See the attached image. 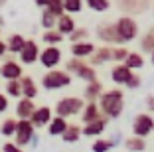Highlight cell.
<instances>
[{
	"instance_id": "cell-1",
	"label": "cell",
	"mask_w": 154,
	"mask_h": 152,
	"mask_svg": "<svg viewBox=\"0 0 154 152\" xmlns=\"http://www.w3.org/2000/svg\"><path fill=\"white\" fill-rule=\"evenodd\" d=\"M97 105H99L101 115H105L107 119H119L125 111V93L119 87L103 91L101 97L97 99Z\"/></svg>"
},
{
	"instance_id": "cell-2",
	"label": "cell",
	"mask_w": 154,
	"mask_h": 152,
	"mask_svg": "<svg viewBox=\"0 0 154 152\" xmlns=\"http://www.w3.org/2000/svg\"><path fill=\"white\" fill-rule=\"evenodd\" d=\"M115 32H117L119 40H121V45H125V44H128V42L138 38L140 28H138V22H136L132 16L125 14V16H121V18L115 22Z\"/></svg>"
},
{
	"instance_id": "cell-3",
	"label": "cell",
	"mask_w": 154,
	"mask_h": 152,
	"mask_svg": "<svg viewBox=\"0 0 154 152\" xmlns=\"http://www.w3.org/2000/svg\"><path fill=\"white\" fill-rule=\"evenodd\" d=\"M42 87L45 91H57L63 87L71 85V73H67L65 69H48L40 79Z\"/></svg>"
},
{
	"instance_id": "cell-4",
	"label": "cell",
	"mask_w": 154,
	"mask_h": 152,
	"mask_svg": "<svg viewBox=\"0 0 154 152\" xmlns=\"http://www.w3.org/2000/svg\"><path fill=\"white\" fill-rule=\"evenodd\" d=\"M83 107H85L83 97L67 95V97H61L57 103H55V115H57V116H63V119H69V116L81 115Z\"/></svg>"
},
{
	"instance_id": "cell-5",
	"label": "cell",
	"mask_w": 154,
	"mask_h": 152,
	"mask_svg": "<svg viewBox=\"0 0 154 152\" xmlns=\"http://www.w3.org/2000/svg\"><path fill=\"white\" fill-rule=\"evenodd\" d=\"M65 71H67V73H75V75L79 77V79H83L85 83L99 79V77H97V69H95V67L89 65L85 59H79V57L67 59V61H65Z\"/></svg>"
},
{
	"instance_id": "cell-6",
	"label": "cell",
	"mask_w": 154,
	"mask_h": 152,
	"mask_svg": "<svg viewBox=\"0 0 154 152\" xmlns=\"http://www.w3.org/2000/svg\"><path fill=\"white\" fill-rule=\"evenodd\" d=\"M61 59H63V54H61L59 45H45L44 49H40L38 61H40V65L45 67V69H57Z\"/></svg>"
},
{
	"instance_id": "cell-7",
	"label": "cell",
	"mask_w": 154,
	"mask_h": 152,
	"mask_svg": "<svg viewBox=\"0 0 154 152\" xmlns=\"http://www.w3.org/2000/svg\"><path fill=\"white\" fill-rule=\"evenodd\" d=\"M34 134H36V129L28 119H22V121L16 123V130H14V144H18L20 148L28 146V144L34 140Z\"/></svg>"
},
{
	"instance_id": "cell-8",
	"label": "cell",
	"mask_w": 154,
	"mask_h": 152,
	"mask_svg": "<svg viewBox=\"0 0 154 152\" xmlns=\"http://www.w3.org/2000/svg\"><path fill=\"white\" fill-rule=\"evenodd\" d=\"M154 130V119L150 113H140V115L134 116V121H132V132L134 136H148L150 132Z\"/></svg>"
},
{
	"instance_id": "cell-9",
	"label": "cell",
	"mask_w": 154,
	"mask_h": 152,
	"mask_svg": "<svg viewBox=\"0 0 154 152\" xmlns=\"http://www.w3.org/2000/svg\"><path fill=\"white\" fill-rule=\"evenodd\" d=\"M24 75V69H22V63L16 61L12 57H6L0 65V77L4 81H14V79H20Z\"/></svg>"
},
{
	"instance_id": "cell-10",
	"label": "cell",
	"mask_w": 154,
	"mask_h": 152,
	"mask_svg": "<svg viewBox=\"0 0 154 152\" xmlns=\"http://www.w3.org/2000/svg\"><path fill=\"white\" fill-rule=\"evenodd\" d=\"M95 34L101 42H105V45H121V40H119L117 32H115V24L111 22H99Z\"/></svg>"
},
{
	"instance_id": "cell-11",
	"label": "cell",
	"mask_w": 154,
	"mask_h": 152,
	"mask_svg": "<svg viewBox=\"0 0 154 152\" xmlns=\"http://www.w3.org/2000/svg\"><path fill=\"white\" fill-rule=\"evenodd\" d=\"M18 57H20L22 65H34L38 61V57H40V45H38V42L32 40V38L30 40L26 38V44H24L22 51L18 54Z\"/></svg>"
},
{
	"instance_id": "cell-12",
	"label": "cell",
	"mask_w": 154,
	"mask_h": 152,
	"mask_svg": "<svg viewBox=\"0 0 154 152\" xmlns=\"http://www.w3.org/2000/svg\"><path fill=\"white\" fill-rule=\"evenodd\" d=\"M51 116H54V111H51L48 105H42V107L34 109L32 116H30L28 121L34 125V129H42V126H48V123L51 121Z\"/></svg>"
},
{
	"instance_id": "cell-13",
	"label": "cell",
	"mask_w": 154,
	"mask_h": 152,
	"mask_svg": "<svg viewBox=\"0 0 154 152\" xmlns=\"http://www.w3.org/2000/svg\"><path fill=\"white\" fill-rule=\"evenodd\" d=\"M89 65L97 67V65H103L107 61H113V48L111 45H101V48H95V51L85 59Z\"/></svg>"
},
{
	"instance_id": "cell-14",
	"label": "cell",
	"mask_w": 154,
	"mask_h": 152,
	"mask_svg": "<svg viewBox=\"0 0 154 152\" xmlns=\"http://www.w3.org/2000/svg\"><path fill=\"white\" fill-rule=\"evenodd\" d=\"M117 4L122 12L131 16V14H144L150 6V0H117Z\"/></svg>"
},
{
	"instance_id": "cell-15",
	"label": "cell",
	"mask_w": 154,
	"mask_h": 152,
	"mask_svg": "<svg viewBox=\"0 0 154 152\" xmlns=\"http://www.w3.org/2000/svg\"><path fill=\"white\" fill-rule=\"evenodd\" d=\"M134 71H131L125 63H115L113 67H111V81H113L115 85H127L128 79H131V75Z\"/></svg>"
},
{
	"instance_id": "cell-16",
	"label": "cell",
	"mask_w": 154,
	"mask_h": 152,
	"mask_svg": "<svg viewBox=\"0 0 154 152\" xmlns=\"http://www.w3.org/2000/svg\"><path fill=\"white\" fill-rule=\"evenodd\" d=\"M107 125H109V119L103 115L101 119H97V121L83 125V126H81V134H83V136H99V134L105 132Z\"/></svg>"
},
{
	"instance_id": "cell-17",
	"label": "cell",
	"mask_w": 154,
	"mask_h": 152,
	"mask_svg": "<svg viewBox=\"0 0 154 152\" xmlns=\"http://www.w3.org/2000/svg\"><path fill=\"white\" fill-rule=\"evenodd\" d=\"M20 87H22V97L24 99H36L38 95H40V87H38V83L34 81V77L30 75H22L20 77Z\"/></svg>"
},
{
	"instance_id": "cell-18",
	"label": "cell",
	"mask_w": 154,
	"mask_h": 152,
	"mask_svg": "<svg viewBox=\"0 0 154 152\" xmlns=\"http://www.w3.org/2000/svg\"><path fill=\"white\" fill-rule=\"evenodd\" d=\"M103 83H101L99 79L95 81H89L85 85V89H83V101L85 103H97V99L101 97V93H103Z\"/></svg>"
},
{
	"instance_id": "cell-19",
	"label": "cell",
	"mask_w": 154,
	"mask_h": 152,
	"mask_svg": "<svg viewBox=\"0 0 154 152\" xmlns=\"http://www.w3.org/2000/svg\"><path fill=\"white\" fill-rule=\"evenodd\" d=\"M95 48L97 45L93 44V42H77V44H71V55L73 57H79V59H87L89 57L91 54H93V51H95Z\"/></svg>"
},
{
	"instance_id": "cell-20",
	"label": "cell",
	"mask_w": 154,
	"mask_h": 152,
	"mask_svg": "<svg viewBox=\"0 0 154 152\" xmlns=\"http://www.w3.org/2000/svg\"><path fill=\"white\" fill-rule=\"evenodd\" d=\"M75 18H73L71 14H61V16H57V22H55V30L61 34V36H69L73 30H75Z\"/></svg>"
},
{
	"instance_id": "cell-21",
	"label": "cell",
	"mask_w": 154,
	"mask_h": 152,
	"mask_svg": "<svg viewBox=\"0 0 154 152\" xmlns=\"http://www.w3.org/2000/svg\"><path fill=\"white\" fill-rule=\"evenodd\" d=\"M6 44V54H12V55H18L22 51L24 44H26V38L22 34H10L8 38L4 40Z\"/></svg>"
},
{
	"instance_id": "cell-22",
	"label": "cell",
	"mask_w": 154,
	"mask_h": 152,
	"mask_svg": "<svg viewBox=\"0 0 154 152\" xmlns=\"http://www.w3.org/2000/svg\"><path fill=\"white\" fill-rule=\"evenodd\" d=\"M34 109H36V103H34L32 99L20 97L18 103H16V119H18V121H22V119H30L32 113H34Z\"/></svg>"
},
{
	"instance_id": "cell-23",
	"label": "cell",
	"mask_w": 154,
	"mask_h": 152,
	"mask_svg": "<svg viewBox=\"0 0 154 152\" xmlns=\"http://www.w3.org/2000/svg\"><path fill=\"white\" fill-rule=\"evenodd\" d=\"M67 119H63V116H51V121L48 123V132H50V136H61L63 134V130L67 129Z\"/></svg>"
},
{
	"instance_id": "cell-24",
	"label": "cell",
	"mask_w": 154,
	"mask_h": 152,
	"mask_svg": "<svg viewBox=\"0 0 154 152\" xmlns=\"http://www.w3.org/2000/svg\"><path fill=\"white\" fill-rule=\"evenodd\" d=\"M101 111H99V105L97 103H85V107H83L81 111V121L83 125H87V123H93L97 121V119H101Z\"/></svg>"
},
{
	"instance_id": "cell-25",
	"label": "cell",
	"mask_w": 154,
	"mask_h": 152,
	"mask_svg": "<svg viewBox=\"0 0 154 152\" xmlns=\"http://www.w3.org/2000/svg\"><path fill=\"white\" fill-rule=\"evenodd\" d=\"M125 65L131 69V71H136V69H142L144 67V55L140 51H128V55L125 57Z\"/></svg>"
},
{
	"instance_id": "cell-26",
	"label": "cell",
	"mask_w": 154,
	"mask_h": 152,
	"mask_svg": "<svg viewBox=\"0 0 154 152\" xmlns=\"http://www.w3.org/2000/svg\"><path fill=\"white\" fill-rule=\"evenodd\" d=\"M152 51H154V28H148L140 38V54H152Z\"/></svg>"
},
{
	"instance_id": "cell-27",
	"label": "cell",
	"mask_w": 154,
	"mask_h": 152,
	"mask_svg": "<svg viewBox=\"0 0 154 152\" xmlns=\"http://www.w3.org/2000/svg\"><path fill=\"white\" fill-rule=\"evenodd\" d=\"M125 148H127V152H144L146 140L142 136H131V138L125 140Z\"/></svg>"
},
{
	"instance_id": "cell-28",
	"label": "cell",
	"mask_w": 154,
	"mask_h": 152,
	"mask_svg": "<svg viewBox=\"0 0 154 152\" xmlns=\"http://www.w3.org/2000/svg\"><path fill=\"white\" fill-rule=\"evenodd\" d=\"M81 126L79 125H67V129L63 130V134H61V138H63V142H77V140L81 138Z\"/></svg>"
},
{
	"instance_id": "cell-29",
	"label": "cell",
	"mask_w": 154,
	"mask_h": 152,
	"mask_svg": "<svg viewBox=\"0 0 154 152\" xmlns=\"http://www.w3.org/2000/svg\"><path fill=\"white\" fill-rule=\"evenodd\" d=\"M65 36H61L57 30H44V34H42V42H44L45 45H59L61 42H63Z\"/></svg>"
},
{
	"instance_id": "cell-30",
	"label": "cell",
	"mask_w": 154,
	"mask_h": 152,
	"mask_svg": "<svg viewBox=\"0 0 154 152\" xmlns=\"http://www.w3.org/2000/svg\"><path fill=\"white\" fill-rule=\"evenodd\" d=\"M4 95H6L8 99H20V97H22V87H20V79L6 81V85H4Z\"/></svg>"
},
{
	"instance_id": "cell-31",
	"label": "cell",
	"mask_w": 154,
	"mask_h": 152,
	"mask_svg": "<svg viewBox=\"0 0 154 152\" xmlns=\"http://www.w3.org/2000/svg\"><path fill=\"white\" fill-rule=\"evenodd\" d=\"M16 123H18V119H16V116H8V119H4V121H2V125H0V134H2V136H14Z\"/></svg>"
},
{
	"instance_id": "cell-32",
	"label": "cell",
	"mask_w": 154,
	"mask_h": 152,
	"mask_svg": "<svg viewBox=\"0 0 154 152\" xmlns=\"http://www.w3.org/2000/svg\"><path fill=\"white\" fill-rule=\"evenodd\" d=\"M55 22H57V18H55V16L50 12V10H48V8L42 10L40 24H42V28H44V30H54V28H55Z\"/></svg>"
},
{
	"instance_id": "cell-33",
	"label": "cell",
	"mask_w": 154,
	"mask_h": 152,
	"mask_svg": "<svg viewBox=\"0 0 154 152\" xmlns=\"http://www.w3.org/2000/svg\"><path fill=\"white\" fill-rule=\"evenodd\" d=\"M83 4H87L93 12H107L111 8V0H83Z\"/></svg>"
},
{
	"instance_id": "cell-34",
	"label": "cell",
	"mask_w": 154,
	"mask_h": 152,
	"mask_svg": "<svg viewBox=\"0 0 154 152\" xmlns=\"http://www.w3.org/2000/svg\"><path fill=\"white\" fill-rule=\"evenodd\" d=\"M67 38H69L71 44H77V42H87V40H89V30H87V28L75 26V30H73Z\"/></svg>"
},
{
	"instance_id": "cell-35",
	"label": "cell",
	"mask_w": 154,
	"mask_h": 152,
	"mask_svg": "<svg viewBox=\"0 0 154 152\" xmlns=\"http://www.w3.org/2000/svg\"><path fill=\"white\" fill-rule=\"evenodd\" d=\"M63 2V12L65 14H79L83 10V0H61Z\"/></svg>"
},
{
	"instance_id": "cell-36",
	"label": "cell",
	"mask_w": 154,
	"mask_h": 152,
	"mask_svg": "<svg viewBox=\"0 0 154 152\" xmlns=\"http://www.w3.org/2000/svg\"><path fill=\"white\" fill-rule=\"evenodd\" d=\"M113 140H109V138H97L95 142L91 144V150L93 152H109L111 148H113Z\"/></svg>"
},
{
	"instance_id": "cell-37",
	"label": "cell",
	"mask_w": 154,
	"mask_h": 152,
	"mask_svg": "<svg viewBox=\"0 0 154 152\" xmlns=\"http://www.w3.org/2000/svg\"><path fill=\"white\" fill-rule=\"evenodd\" d=\"M128 51H131V49H127L125 45H117V48H113V61L115 63H122L125 57L128 55Z\"/></svg>"
},
{
	"instance_id": "cell-38",
	"label": "cell",
	"mask_w": 154,
	"mask_h": 152,
	"mask_svg": "<svg viewBox=\"0 0 154 152\" xmlns=\"http://www.w3.org/2000/svg\"><path fill=\"white\" fill-rule=\"evenodd\" d=\"M45 8H48L55 16V18H57V16H61V14H63V2H61V0H50V4L45 6Z\"/></svg>"
},
{
	"instance_id": "cell-39",
	"label": "cell",
	"mask_w": 154,
	"mask_h": 152,
	"mask_svg": "<svg viewBox=\"0 0 154 152\" xmlns=\"http://www.w3.org/2000/svg\"><path fill=\"white\" fill-rule=\"evenodd\" d=\"M140 83H142L140 75H138V73H132L131 79H128V83L125 87H128V89H138V87H140Z\"/></svg>"
},
{
	"instance_id": "cell-40",
	"label": "cell",
	"mask_w": 154,
	"mask_h": 152,
	"mask_svg": "<svg viewBox=\"0 0 154 152\" xmlns=\"http://www.w3.org/2000/svg\"><path fill=\"white\" fill-rule=\"evenodd\" d=\"M0 152H24V148H20L18 144H14V142H6Z\"/></svg>"
},
{
	"instance_id": "cell-41",
	"label": "cell",
	"mask_w": 154,
	"mask_h": 152,
	"mask_svg": "<svg viewBox=\"0 0 154 152\" xmlns=\"http://www.w3.org/2000/svg\"><path fill=\"white\" fill-rule=\"evenodd\" d=\"M10 103H8V97H6L4 93H0V115H4L6 111H8Z\"/></svg>"
},
{
	"instance_id": "cell-42",
	"label": "cell",
	"mask_w": 154,
	"mask_h": 152,
	"mask_svg": "<svg viewBox=\"0 0 154 152\" xmlns=\"http://www.w3.org/2000/svg\"><path fill=\"white\" fill-rule=\"evenodd\" d=\"M146 107H148V113L152 115L154 113V95H148V97H146Z\"/></svg>"
},
{
	"instance_id": "cell-43",
	"label": "cell",
	"mask_w": 154,
	"mask_h": 152,
	"mask_svg": "<svg viewBox=\"0 0 154 152\" xmlns=\"http://www.w3.org/2000/svg\"><path fill=\"white\" fill-rule=\"evenodd\" d=\"M36 2V6H40V8H45V6L50 4V0H34Z\"/></svg>"
},
{
	"instance_id": "cell-44",
	"label": "cell",
	"mask_w": 154,
	"mask_h": 152,
	"mask_svg": "<svg viewBox=\"0 0 154 152\" xmlns=\"http://www.w3.org/2000/svg\"><path fill=\"white\" fill-rule=\"evenodd\" d=\"M6 55V44H4V40H0V57H4Z\"/></svg>"
},
{
	"instance_id": "cell-45",
	"label": "cell",
	"mask_w": 154,
	"mask_h": 152,
	"mask_svg": "<svg viewBox=\"0 0 154 152\" xmlns=\"http://www.w3.org/2000/svg\"><path fill=\"white\" fill-rule=\"evenodd\" d=\"M2 26H4V18L0 16V32H2Z\"/></svg>"
},
{
	"instance_id": "cell-46",
	"label": "cell",
	"mask_w": 154,
	"mask_h": 152,
	"mask_svg": "<svg viewBox=\"0 0 154 152\" xmlns=\"http://www.w3.org/2000/svg\"><path fill=\"white\" fill-rule=\"evenodd\" d=\"M150 63H152V65H154V51H152V54H150Z\"/></svg>"
},
{
	"instance_id": "cell-47",
	"label": "cell",
	"mask_w": 154,
	"mask_h": 152,
	"mask_svg": "<svg viewBox=\"0 0 154 152\" xmlns=\"http://www.w3.org/2000/svg\"><path fill=\"white\" fill-rule=\"evenodd\" d=\"M4 4H6V0H0V8H2Z\"/></svg>"
}]
</instances>
